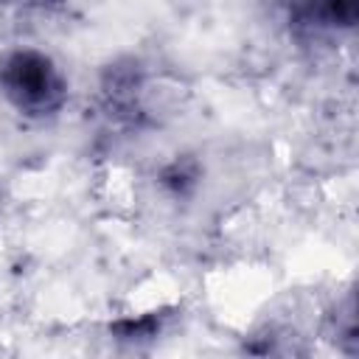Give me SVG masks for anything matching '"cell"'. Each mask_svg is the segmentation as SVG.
Segmentation results:
<instances>
[{
    "instance_id": "6da1fadb",
    "label": "cell",
    "mask_w": 359,
    "mask_h": 359,
    "mask_svg": "<svg viewBox=\"0 0 359 359\" xmlns=\"http://www.w3.org/2000/svg\"><path fill=\"white\" fill-rule=\"evenodd\" d=\"M0 95L28 121H50L65 109L70 84L45 50L11 48L0 53Z\"/></svg>"
},
{
    "instance_id": "7a4b0ae2",
    "label": "cell",
    "mask_w": 359,
    "mask_h": 359,
    "mask_svg": "<svg viewBox=\"0 0 359 359\" xmlns=\"http://www.w3.org/2000/svg\"><path fill=\"white\" fill-rule=\"evenodd\" d=\"M146 70L135 59L115 62L104 70L101 79V107L109 121H118L123 126H140L146 121Z\"/></svg>"
},
{
    "instance_id": "3957f363",
    "label": "cell",
    "mask_w": 359,
    "mask_h": 359,
    "mask_svg": "<svg viewBox=\"0 0 359 359\" xmlns=\"http://www.w3.org/2000/svg\"><path fill=\"white\" fill-rule=\"evenodd\" d=\"M294 20H309V25H325L334 31H353L356 25V0H286Z\"/></svg>"
},
{
    "instance_id": "277c9868",
    "label": "cell",
    "mask_w": 359,
    "mask_h": 359,
    "mask_svg": "<svg viewBox=\"0 0 359 359\" xmlns=\"http://www.w3.org/2000/svg\"><path fill=\"white\" fill-rule=\"evenodd\" d=\"M165 320V311H149V314H137V317H123L118 323L109 325V331L123 339V342H140V339H151L160 334Z\"/></svg>"
},
{
    "instance_id": "5b68a950",
    "label": "cell",
    "mask_w": 359,
    "mask_h": 359,
    "mask_svg": "<svg viewBox=\"0 0 359 359\" xmlns=\"http://www.w3.org/2000/svg\"><path fill=\"white\" fill-rule=\"evenodd\" d=\"M196 177H199V171H196V165L191 160H174L171 165L163 168V185L171 188L180 196L188 194V188L196 185Z\"/></svg>"
},
{
    "instance_id": "8992f818",
    "label": "cell",
    "mask_w": 359,
    "mask_h": 359,
    "mask_svg": "<svg viewBox=\"0 0 359 359\" xmlns=\"http://www.w3.org/2000/svg\"><path fill=\"white\" fill-rule=\"evenodd\" d=\"M70 0H0L3 8L25 11V14H56L67 6Z\"/></svg>"
}]
</instances>
